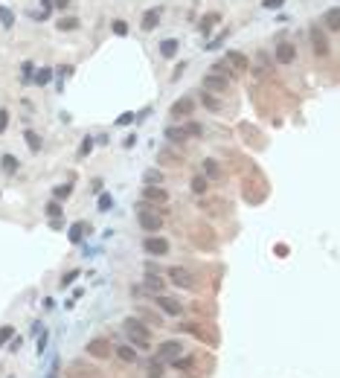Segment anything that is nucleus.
<instances>
[{
  "mask_svg": "<svg viewBox=\"0 0 340 378\" xmlns=\"http://www.w3.org/2000/svg\"><path fill=\"white\" fill-rule=\"evenodd\" d=\"M122 329H125V335H128V341H131L134 349H148L151 346V329L140 317H128L122 323Z\"/></svg>",
  "mask_w": 340,
  "mask_h": 378,
  "instance_id": "obj_1",
  "label": "nucleus"
},
{
  "mask_svg": "<svg viewBox=\"0 0 340 378\" xmlns=\"http://www.w3.org/2000/svg\"><path fill=\"white\" fill-rule=\"evenodd\" d=\"M137 221H140V227L146 230V233H157L160 227H163V215L157 213V210H148L143 201H140V213H137Z\"/></svg>",
  "mask_w": 340,
  "mask_h": 378,
  "instance_id": "obj_2",
  "label": "nucleus"
},
{
  "mask_svg": "<svg viewBox=\"0 0 340 378\" xmlns=\"http://www.w3.org/2000/svg\"><path fill=\"white\" fill-rule=\"evenodd\" d=\"M169 279H172V285H178V288H195V274L192 271H186V268H180V265H175V268H169Z\"/></svg>",
  "mask_w": 340,
  "mask_h": 378,
  "instance_id": "obj_3",
  "label": "nucleus"
},
{
  "mask_svg": "<svg viewBox=\"0 0 340 378\" xmlns=\"http://www.w3.org/2000/svg\"><path fill=\"white\" fill-rule=\"evenodd\" d=\"M224 64H227L233 73H247V70H250V58H247L244 52H239V49H227Z\"/></svg>",
  "mask_w": 340,
  "mask_h": 378,
  "instance_id": "obj_4",
  "label": "nucleus"
},
{
  "mask_svg": "<svg viewBox=\"0 0 340 378\" xmlns=\"http://www.w3.org/2000/svg\"><path fill=\"white\" fill-rule=\"evenodd\" d=\"M201 87L210 90V93H227L230 82H227V76H221V73H207V76L201 79Z\"/></svg>",
  "mask_w": 340,
  "mask_h": 378,
  "instance_id": "obj_5",
  "label": "nucleus"
},
{
  "mask_svg": "<svg viewBox=\"0 0 340 378\" xmlns=\"http://www.w3.org/2000/svg\"><path fill=\"white\" fill-rule=\"evenodd\" d=\"M178 332H189V335H195L198 341H207L210 346H215V344H218V335H215V332H210L207 326H198V323H183V326H178Z\"/></svg>",
  "mask_w": 340,
  "mask_h": 378,
  "instance_id": "obj_6",
  "label": "nucleus"
},
{
  "mask_svg": "<svg viewBox=\"0 0 340 378\" xmlns=\"http://www.w3.org/2000/svg\"><path fill=\"white\" fill-rule=\"evenodd\" d=\"M143 250H146L148 256H166V253H169V242H166L163 236H146V239H143Z\"/></svg>",
  "mask_w": 340,
  "mask_h": 378,
  "instance_id": "obj_7",
  "label": "nucleus"
},
{
  "mask_svg": "<svg viewBox=\"0 0 340 378\" xmlns=\"http://www.w3.org/2000/svg\"><path fill=\"white\" fill-rule=\"evenodd\" d=\"M84 352L93 355V358H111L113 349H111V341H108V338H93V341H87Z\"/></svg>",
  "mask_w": 340,
  "mask_h": 378,
  "instance_id": "obj_8",
  "label": "nucleus"
},
{
  "mask_svg": "<svg viewBox=\"0 0 340 378\" xmlns=\"http://www.w3.org/2000/svg\"><path fill=\"white\" fill-rule=\"evenodd\" d=\"M172 367H175L180 376H186V378H201V376H204L192 358H180V355H178V358H172Z\"/></svg>",
  "mask_w": 340,
  "mask_h": 378,
  "instance_id": "obj_9",
  "label": "nucleus"
},
{
  "mask_svg": "<svg viewBox=\"0 0 340 378\" xmlns=\"http://www.w3.org/2000/svg\"><path fill=\"white\" fill-rule=\"evenodd\" d=\"M274 58H276L279 64H294V61H297V47H294L291 41H279L276 49H274Z\"/></svg>",
  "mask_w": 340,
  "mask_h": 378,
  "instance_id": "obj_10",
  "label": "nucleus"
},
{
  "mask_svg": "<svg viewBox=\"0 0 340 378\" xmlns=\"http://www.w3.org/2000/svg\"><path fill=\"white\" fill-rule=\"evenodd\" d=\"M157 306H160L163 314H169V317H180L183 309H186L180 300H175V297H163V294H157Z\"/></svg>",
  "mask_w": 340,
  "mask_h": 378,
  "instance_id": "obj_11",
  "label": "nucleus"
},
{
  "mask_svg": "<svg viewBox=\"0 0 340 378\" xmlns=\"http://www.w3.org/2000/svg\"><path fill=\"white\" fill-rule=\"evenodd\" d=\"M160 15H163L160 6L146 9V12H143V20H140V29H143V32H154V29L160 26Z\"/></svg>",
  "mask_w": 340,
  "mask_h": 378,
  "instance_id": "obj_12",
  "label": "nucleus"
},
{
  "mask_svg": "<svg viewBox=\"0 0 340 378\" xmlns=\"http://www.w3.org/2000/svg\"><path fill=\"white\" fill-rule=\"evenodd\" d=\"M308 35H311V47H314V55H320V58H323V55H329V49H332V47H329L326 35H323V32L317 29V26H311V32H308Z\"/></svg>",
  "mask_w": 340,
  "mask_h": 378,
  "instance_id": "obj_13",
  "label": "nucleus"
},
{
  "mask_svg": "<svg viewBox=\"0 0 340 378\" xmlns=\"http://www.w3.org/2000/svg\"><path fill=\"white\" fill-rule=\"evenodd\" d=\"M192 108H195V102H192L189 96H183V99H178V102L169 108V116H172V119H180V116L186 119V116L192 114Z\"/></svg>",
  "mask_w": 340,
  "mask_h": 378,
  "instance_id": "obj_14",
  "label": "nucleus"
},
{
  "mask_svg": "<svg viewBox=\"0 0 340 378\" xmlns=\"http://www.w3.org/2000/svg\"><path fill=\"white\" fill-rule=\"evenodd\" d=\"M157 166H183V157L178 154V151H172V148H160L157 151Z\"/></svg>",
  "mask_w": 340,
  "mask_h": 378,
  "instance_id": "obj_15",
  "label": "nucleus"
},
{
  "mask_svg": "<svg viewBox=\"0 0 340 378\" xmlns=\"http://www.w3.org/2000/svg\"><path fill=\"white\" fill-rule=\"evenodd\" d=\"M143 201H151V204H166L169 201V192L160 189V186H143Z\"/></svg>",
  "mask_w": 340,
  "mask_h": 378,
  "instance_id": "obj_16",
  "label": "nucleus"
},
{
  "mask_svg": "<svg viewBox=\"0 0 340 378\" xmlns=\"http://www.w3.org/2000/svg\"><path fill=\"white\" fill-rule=\"evenodd\" d=\"M137 317H140L146 326H151V329H160V326H163V317H160L157 312L146 309V306H140V309H137Z\"/></svg>",
  "mask_w": 340,
  "mask_h": 378,
  "instance_id": "obj_17",
  "label": "nucleus"
},
{
  "mask_svg": "<svg viewBox=\"0 0 340 378\" xmlns=\"http://www.w3.org/2000/svg\"><path fill=\"white\" fill-rule=\"evenodd\" d=\"M180 352H183L180 341H163V344L157 346V355H160V358H178Z\"/></svg>",
  "mask_w": 340,
  "mask_h": 378,
  "instance_id": "obj_18",
  "label": "nucleus"
},
{
  "mask_svg": "<svg viewBox=\"0 0 340 378\" xmlns=\"http://www.w3.org/2000/svg\"><path fill=\"white\" fill-rule=\"evenodd\" d=\"M146 291H151V294H163V279H160V274H154V271H146Z\"/></svg>",
  "mask_w": 340,
  "mask_h": 378,
  "instance_id": "obj_19",
  "label": "nucleus"
},
{
  "mask_svg": "<svg viewBox=\"0 0 340 378\" xmlns=\"http://www.w3.org/2000/svg\"><path fill=\"white\" fill-rule=\"evenodd\" d=\"M157 49H160V55H163V58H175V55H178V49H180V41H178V38H166V41H160V47H157Z\"/></svg>",
  "mask_w": 340,
  "mask_h": 378,
  "instance_id": "obj_20",
  "label": "nucleus"
},
{
  "mask_svg": "<svg viewBox=\"0 0 340 378\" xmlns=\"http://www.w3.org/2000/svg\"><path fill=\"white\" fill-rule=\"evenodd\" d=\"M113 352H116V358H119L122 364H137V349H134L131 344H125V346H116Z\"/></svg>",
  "mask_w": 340,
  "mask_h": 378,
  "instance_id": "obj_21",
  "label": "nucleus"
},
{
  "mask_svg": "<svg viewBox=\"0 0 340 378\" xmlns=\"http://www.w3.org/2000/svg\"><path fill=\"white\" fill-rule=\"evenodd\" d=\"M166 140L175 143V146H180V143H186L189 137H186V131H183L180 125H169V128H166Z\"/></svg>",
  "mask_w": 340,
  "mask_h": 378,
  "instance_id": "obj_22",
  "label": "nucleus"
},
{
  "mask_svg": "<svg viewBox=\"0 0 340 378\" xmlns=\"http://www.w3.org/2000/svg\"><path fill=\"white\" fill-rule=\"evenodd\" d=\"M323 23H326V29H329V32H338V29H340V12H338V6H332V9L323 15Z\"/></svg>",
  "mask_w": 340,
  "mask_h": 378,
  "instance_id": "obj_23",
  "label": "nucleus"
},
{
  "mask_svg": "<svg viewBox=\"0 0 340 378\" xmlns=\"http://www.w3.org/2000/svg\"><path fill=\"white\" fill-rule=\"evenodd\" d=\"M17 166H20V160H17L15 154H3V157H0V169H3V175H15Z\"/></svg>",
  "mask_w": 340,
  "mask_h": 378,
  "instance_id": "obj_24",
  "label": "nucleus"
},
{
  "mask_svg": "<svg viewBox=\"0 0 340 378\" xmlns=\"http://www.w3.org/2000/svg\"><path fill=\"white\" fill-rule=\"evenodd\" d=\"M218 20H221V15H218V12H210L207 17H201V26H198V29H201V35H210V32H212V26H215Z\"/></svg>",
  "mask_w": 340,
  "mask_h": 378,
  "instance_id": "obj_25",
  "label": "nucleus"
},
{
  "mask_svg": "<svg viewBox=\"0 0 340 378\" xmlns=\"http://www.w3.org/2000/svg\"><path fill=\"white\" fill-rule=\"evenodd\" d=\"M189 189H192L195 195H207V189H210V181H207L204 175H195V178L189 181Z\"/></svg>",
  "mask_w": 340,
  "mask_h": 378,
  "instance_id": "obj_26",
  "label": "nucleus"
},
{
  "mask_svg": "<svg viewBox=\"0 0 340 378\" xmlns=\"http://www.w3.org/2000/svg\"><path fill=\"white\" fill-rule=\"evenodd\" d=\"M166 376V367L157 361V358H151L148 364H146V378H163Z\"/></svg>",
  "mask_w": 340,
  "mask_h": 378,
  "instance_id": "obj_27",
  "label": "nucleus"
},
{
  "mask_svg": "<svg viewBox=\"0 0 340 378\" xmlns=\"http://www.w3.org/2000/svg\"><path fill=\"white\" fill-rule=\"evenodd\" d=\"M73 195V183H58L52 186V201H67Z\"/></svg>",
  "mask_w": 340,
  "mask_h": 378,
  "instance_id": "obj_28",
  "label": "nucleus"
},
{
  "mask_svg": "<svg viewBox=\"0 0 340 378\" xmlns=\"http://www.w3.org/2000/svg\"><path fill=\"white\" fill-rule=\"evenodd\" d=\"M49 79H52V70H49V67H41V70H35V73H32V82H35V84H41V87H44V84H49Z\"/></svg>",
  "mask_w": 340,
  "mask_h": 378,
  "instance_id": "obj_29",
  "label": "nucleus"
},
{
  "mask_svg": "<svg viewBox=\"0 0 340 378\" xmlns=\"http://www.w3.org/2000/svg\"><path fill=\"white\" fill-rule=\"evenodd\" d=\"M23 140H26V146H29L32 151H41V134H35L32 128H26V131H23Z\"/></svg>",
  "mask_w": 340,
  "mask_h": 378,
  "instance_id": "obj_30",
  "label": "nucleus"
},
{
  "mask_svg": "<svg viewBox=\"0 0 340 378\" xmlns=\"http://www.w3.org/2000/svg\"><path fill=\"white\" fill-rule=\"evenodd\" d=\"M204 172H207V178H212V181H218L221 178V166H218V160H204Z\"/></svg>",
  "mask_w": 340,
  "mask_h": 378,
  "instance_id": "obj_31",
  "label": "nucleus"
},
{
  "mask_svg": "<svg viewBox=\"0 0 340 378\" xmlns=\"http://www.w3.org/2000/svg\"><path fill=\"white\" fill-rule=\"evenodd\" d=\"M84 230H87V224H84V221H76V224L70 227V242H73V245H79V242L84 239Z\"/></svg>",
  "mask_w": 340,
  "mask_h": 378,
  "instance_id": "obj_32",
  "label": "nucleus"
},
{
  "mask_svg": "<svg viewBox=\"0 0 340 378\" xmlns=\"http://www.w3.org/2000/svg\"><path fill=\"white\" fill-rule=\"evenodd\" d=\"M183 131H186V137H204V125L195 122V119H189V122L183 125Z\"/></svg>",
  "mask_w": 340,
  "mask_h": 378,
  "instance_id": "obj_33",
  "label": "nucleus"
},
{
  "mask_svg": "<svg viewBox=\"0 0 340 378\" xmlns=\"http://www.w3.org/2000/svg\"><path fill=\"white\" fill-rule=\"evenodd\" d=\"M143 181H146V186H160V183H163V175H160L157 169H148V172L143 175Z\"/></svg>",
  "mask_w": 340,
  "mask_h": 378,
  "instance_id": "obj_34",
  "label": "nucleus"
},
{
  "mask_svg": "<svg viewBox=\"0 0 340 378\" xmlns=\"http://www.w3.org/2000/svg\"><path fill=\"white\" fill-rule=\"evenodd\" d=\"M44 213H47L49 218H61V215H64V210H61V201H49V204L44 207Z\"/></svg>",
  "mask_w": 340,
  "mask_h": 378,
  "instance_id": "obj_35",
  "label": "nucleus"
},
{
  "mask_svg": "<svg viewBox=\"0 0 340 378\" xmlns=\"http://www.w3.org/2000/svg\"><path fill=\"white\" fill-rule=\"evenodd\" d=\"M58 29H61V32H76V29H79V20H76V17H61V20H58Z\"/></svg>",
  "mask_w": 340,
  "mask_h": 378,
  "instance_id": "obj_36",
  "label": "nucleus"
},
{
  "mask_svg": "<svg viewBox=\"0 0 340 378\" xmlns=\"http://www.w3.org/2000/svg\"><path fill=\"white\" fill-rule=\"evenodd\" d=\"M93 146H96V140H93V137H84L81 146H79V157H87V154L93 151Z\"/></svg>",
  "mask_w": 340,
  "mask_h": 378,
  "instance_id": "obj_37",
  "label": "nucleus"
},
{
  "mask_svg": "<svg viewBox=\"0 0 340 378\" xmlns=\"http://www.w3.org/2000/svg\"><path fill=\"white\" fill-rule=\"evenodd\" d=\"M15 338V326H0V349Z\"/></svg>",
  "mask_w": 340,
  "mask_h": 378,
  "instance_id": "obj_38",
  "label": "nucleus"
},
{
  "mask_svg": "<svg viewBox=\"0 0 340 378\" xmlns=\"http://www.w3.org/2000/svg\"><path fill=\"white\" fill-rule=\"evenodd\" d=\"M201 102H204V108H207V111H212V114H218V111H221V102H218L215 96H204Z\"/></svg>",
  "mask_w": 340,
  "mask_h": 378,
  "instance_id": "obj_39",
  "label": "nucleus"
},
{
  "mask_svg": "<svg viewBox=\"0 0 340 378\" xmlns=\"http://www.w3.org/2000/svg\"><path fill=\"white\" fill-rule=\"evenodd\" d=\"M32 73H35L32 61H23V67H20V79H23V82H32Z\"/></svg>",
  "mask_w": 340,
  "mask_h": 378,
  "instance_id": "obj_40",
  "label": "nucleus"
},
{
  "mask_svg": "<svg viewBox=\"0 0 340 378\" xmlns=\"http://www.w3.org/2000/svg\"><path fill=\"white\" fill-rule=\"evenodd\" d=\"M111 29H113V35H128V23L125 20H113Z\"/></svg>",
  "mask_w": 340,
  "mask_h": 378,
  "instance_id": "obj_41",
  "label": "nucleus"
},
{
  "mask_svg": "<svg viewBox=\"0 0 340 378\" xmlns=\"http://www.w3.org/2000/svg\"><path fill=\"white\" fill-rule=\"evenodd\" d=\"M79 274H81V271H76V268H73V271H67V274L61 277V288H67L73 279H79Z\"/></svg>",
  "mask_w": 340,
  "mask_h": 378,
  "instance_id": "obj_42",
  "label": "nucleus"
},
{
  "mask_svg": "<svg viewBox=\"0 0 340 378\" xmlns=\"http://www.w3.org/2000/svg\"><path fill=\"white\" fill-rule=\"evenodd\" d=\"M0 23H3V26H12V23H15V17H12V12H9L6 6H0Z\"/></svg>",
  "mask_w": 340,
  "mask_h": 378,
  "instance_id": "obj_43",
  "label": "nucleus"
},
{
  "mask_svg": "<svg viewBox=\"0 0 340 378\" xmlns=\"http://www.w3.org/2000/svg\"><path fill=\"white\" fill-rule=\"evenodd\" d=\"M113 207V198L111 195H99V213H105V210H111Z\"/></svg>",
  "mask_w": 340,
  "mask_h": 378,
  "instance_id": "obj_44",
  "label": "nucleus"
},
{
  "mask_svg": "<svg viewBox=\"0 0 340 378\" xmlns=\"http://www.w3.org/2000/svg\"><path fill=\"white\" fill-rule=\"evenodd\" d=\"M6 125H9V111H6V108H0V134L6 131Z\"/></svg>",
  "mask_w": 340,
  "mask_h": 378,
  "instance_id": "obj_45",
  "label": "nucleus"
},
{
  "mask_svg": "<svg viewBox=\"0 0 340 378\" xmlns=\"http://www.w3.org/2000/svg\"><path fill=\"white\" fill-rule=\"evenodd\" d=\"M227 35H230V29H224V32H221V35H218L215 41H210V49H215V47H218L221 41H227Z\"/></svg>",
  "mask_w": 340,
  "mask_h": 378,
  "instance_id": "obj_46",
  "label": "nucleus"
},
{
  "mask_svg": "<svg viewBox=\"0 0 340 378\" xmlns=\"http://www.w3.org/2000/svg\"><path fill=\"white\" fill-rule=\"evenodd\" d=\"M55 73H58V76H61V79H67V76H70V73H73V64H61V67H58V70H55Z\"/></svg>",
  "mask_w": 340,
  "mask_h": 378,
  "instance_id": "obj_47",
  "label": "nucleus"
},
{
  "mask_svg": "<svg viewBox=\"0 0 340 378\" xmlns=\"http://www.w3.org/2000/svg\"><path fill=\"white\" fill-rule=\"evenodd\" d=\"M116 122H119V125H128V122H134V114H131V111H125V114H122Z\"/></svg>",
  "mask_w": 340,
  "mask_h": 378,
  "instance_id": "obj_48",
  "label": "nucleus"
},
{
  "mask_svg": "<svg viewBox=\"0 0 340 378\" xmlns=\"http://www.w3.org/2000/svg\"><path fill=\"white\" fill-rule=\"evenodd\" d=\"M6 346H9V352H17V349H20V338H12Z\"/></svg>",
  "mask_w": 340,
  "mask_h": 378,
  "instance_id": "obj_49",
  "label": "nucleus"
},
{
  "mask_svg": "<svg viewBox=\"0 0 340 378\" xmlns=\"http://www.w3.org/2000/svg\"><path fill=\"white\" fill-rule=\"evenodd\" d=\"M285 0H265V9H282Z\"/></svg>",
  "mask_w": 340,
  "mask_h": 378,
  "instance_id": "obj_50",
  "label": "nucleus"
},
{
  "mask_svg": "<svg viewBox=\"0 0 340 378\" xmlns=\"http://www.w3.org/2000/svg\"><path fill=\"white\" fill-rule=\"evenodd\" d=\"M183 70H186V61H180V64L175 67V73H172V79H180V73H183Z\"/></svg>",
  "mask_w": 340,
  "mask_h": 378,
  "instance_id": "obj_51",
  "label": "nucleus"
},
{
  "mask_svg": "<svg viewBox=\"0 0 340 378\" xmlns=\"http://www.w3.org/2000/svg\"><path fill=\"white\" fill-rule=\"evenodd\" d=\"M134 143H137V137H134V134H128V137H125V143H122V146H125V148H134Z\"/></svg>",
  "mask_w": 340,
  "mask_h": 378,
  "instance_id": "obj_52",
  "label": "nucleus"
},
{
  "mask_svg": "<svg viewBox=\"0 0 340 378\" xmlns=\"http://www.w3.org/2000/svg\"><path fill=\"white\" fill-rule=\"evenodd\" d=\"M274 250H276V256H288V245H276Z\"/></svg>",
  "mask_w": 340,
  "mask_h": 378,
  "instance_id": "obj_53",
  "label": "nucleus"
},
{
  "mask_svg": "<svg viewBox=\"0 0 340 378\" xmlns=\"http://www.w3.org/2000/svg\"><path fill=\"white\" fill-rule=\"evenodd\" d=\"M90 186H93V189H90V192H96V195H99V192H102V181H99V178H96V181H93V183H90Z\"/></svg>",
  "mask_w": 340,
  "mask_h": 378,
  "instance_id": "obj_54",
  "label": "nucleus"
},
{
  "mask_svg": "<svg viewBox=\"0 0 340 378\" xmlns=\"http://www.w3.org/2000/svg\"><path fill=\"white\" fill-rule=\"evenodd\" d=\"M52 6H55V9H67V6H70V0H52Z\"/></svg>",
  "mask_w": 340,
  "mask_h": 378,
  "instance_id": "obj_55",
  "label": "nucleus"
}]
</instances>
